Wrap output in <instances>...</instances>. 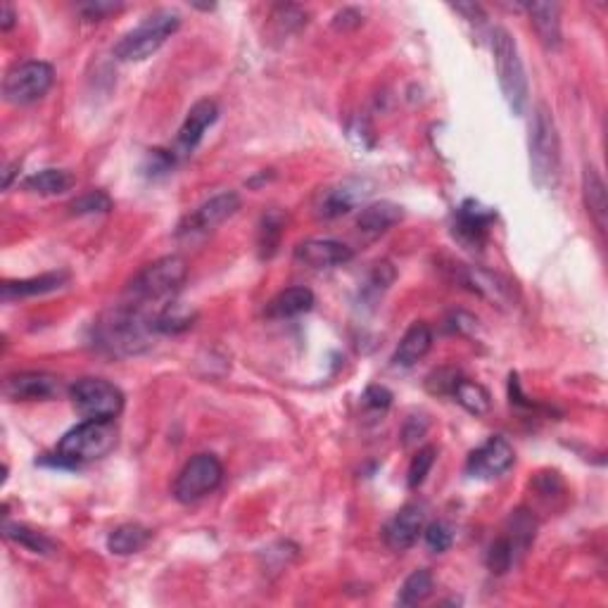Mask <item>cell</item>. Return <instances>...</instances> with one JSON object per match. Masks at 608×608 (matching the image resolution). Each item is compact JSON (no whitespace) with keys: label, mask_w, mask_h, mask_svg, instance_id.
<instances>
[{"label":"cell","mask_w":608,"mask_h":608,"mask_svg":"<svg viewBox=\"0 0 608 608\" xmlns=\"http://www.w3.org/2000/svg\"><path fill=\"white\" fill-rule=\"evenodd\" d=\"M369 195L364 181H342L338 186L326 188L316 202V214L321 219H338L350 214L361 200Z\"/></svg>","instance_id":"cell-18"},{"label":"cell","mask_w":608,"mask_h":608,"mask_svg":"<svg viewBox=\"0 0 608 608\" xmlns=\"http://www.w3.org/2000/svg\"><path fill=\"white\" fill-rule=\"evenodd\" d=\"M240 209V195L233 193V190H226V193L214 195L207 202L183 217V221L176 228V238L179 240H195V238H205L207 233H212L214 228L224 224L226 219H231Z\"/></svg>","instance_id":"cell-10"},{"label":"cell","mask_w":608,"mask_h":608,"mask_svg":"<svg viewBox=\"0 0 608 608\" xmlns=\"http://www.w3.org/2000/svg\"><path fill=\"white\" fill-rule=\"evenodd\" d=\"M5 540L19 544V547L34 551V554H50V551L55 549V544L48 540L43 532H38L34 528H29V525L22 523H5L3 528Z\"/></svg>","instance_id":"cell-31"},{"label":"cell","mask_w":608,"mask_h":608,"mask_svg":"<svg viewBox=\"0 0 608 608\" xmlns=\"http://www.w3.org/2000/svg\"><path fill=\"white\" fill-rule=\"evenodd\" d=\"M494 221V212L480 205L475 200H466L456 209L454 217V236L468 247H480L487 240L490 226Z\"/></svg>","instance_id":"cell-15"},{"label":"cell","mask_w":608,"mask_h":608,"mask_svg":"<svg viewBox=\"0 0 608 608\" xmlns=\"http://www.w3.org/2000/svg\"><path fill=\"white\" fill-rule=\"evenodd\" d=\"M395 266H392L390 262H376L373 264L371 274H369V283H366L364 293L369 297H378L383 295L385 290L390 288L392 283H395Z\"/></svg>","instance_id":"cell-35"},{"label":"cell","mask_w":608,"mask_h":608,"mask_svg":"<svg viewBox=\"0 0 608 608\" xmlns=\"http://www.w3.org/2000/svg\"><path fill=\"white\" fill-rule=\"evenodd\" d=\"M492 55H494V67H497V79L502 95L509 105V110L516 114H523L528 107V74H525L523 57L518 53L516 41L509 31L497 27L492 31Z\"/></svg>","instance_id":"cell-6"},{"label":"cell","mask_w":608,"mask_h":608,"mask_svg":"<svg viewBox=\"0 0 608 608\" xmlns=\"http://www.w3.org/2000/svg\"><path fill=\"white\" fill-rule=\"evenodd\" d=\"M435 456H437L435 447H423V449H418L414 459H411L409 473H407V485L411 487V490H416V487H421L423 483H426L428 473L433 471Z\"/></svg>","instance_id":"cell-33"},{"label":"cell","mask_w":608,"mask_h":608,"mask_svg":"<svg viewBox=\"0 0 608 608\" xmlns=\"http://www.w3.org/2000/svg\"><path fill=\"white\" fill-rule=\"evenodd\" d=\"M430 347H433V331H430L428 323H411L409 331L399 340L395 354H392V364L399 366V369H411V366H416L418 361L426 357Z\"/></svg>","instance_id":"cell-21"},{"label":"cell","mask_w":608,"mask_h":608,"mask_svg":"<svg viewBox=\"0 0 608 608\" xmlns=\"http://www.w3.org/2000/svg\"><path fill=\"white\" fill-rule=\"evenodd\" d=\"M530 15V24L537 38L547 50H559L563 43L561 31V5L556 3H528L525 5Z\"/></svg>","instance_id":"cell-20"},{"label":"cell","mask_w":608,"mask_h":608,"mask_svg":"<svg viewBox=\"0 0 608 608\" xmlns=\"http://www.w3.org/2000/svg\"><path fill=\"white\" fill-rule=\"evenodd\" d=\"M361 399H364L366 409L385 411L392 404V392L388 388H383V385H371V388H366Z\"/></svg>","instance_id":"cell-40"},{"label":"cell","mask_w":608,"mask_h":608,"mask_svg":"<svg viewBox=\"0 0 608 608\" xmlns=\"http://www.w3.org/2000/svg\"><path fill=\"white\" fill-rule=\"evenodd\" d=\"M124 10V3H117V0H91V3L79 5L81 17L88 19V22H100V19L117 15V12Z\"/></svg>","instance_id":"cell-37"},{"label":"cell","mask_w":608,"mask_h":608,"mask_svg":"<svg viewBox=\"0 0 608 608\" xmlns=\"http://www.w3.org/2000/svg\"><path fill=\"white\" fill-rule=\"evenodd\" d=\"M314 293L309 288H288L283 293H278L274 300L266 304V316L269 319H295V316H302L307 312H312L314 307Z\"/></svg>","instance_id":"cell-24"},{"label":"cell","mask_w":608,"mask_h":608,"mask_svg":"<svg viewBox=\"0 0 608 608\" xmlns=\"http://www.w3.org/2000/svg\"><path fill=\"white\" fill-rule=\"evenodd\" d=\"M530 176L540 190H554L561 181V136L554 114L544 103L535 107L530 124Z\"/></svg>","instance_id":"cell-3"},{"label":"cell","mask_w":608,"mask_h":608,"mask_svg":"<svg viewBox=\"0 0 608 608\" xmlns=\"http://www.w3.org/2000/svg\"><path fill=\"white\" fill-rule=\"evenodd\" d=\"M74 407L86 418L114 421L124 409V392L105 378H81L69 390Z\"/></svg>","instance_id":"cell-9"},{"label":"cell","mask_w":608,"mask_h":608,"mask_svg":"<svg viewBox=\"0 0 608 608\" xmlns=\"http://www.w3.org/2000/svg\"><path fill=\"white\" fill-rule=\"evenodd\" d=\"M188 276L186 259L179 255H169L157 259L145 266L133 276V281L126 288L124 302L133 304V307L145 309L150 314H160L167 304H171L176 293L181 290L183 281Z\"/></svg>","instance_id":"cell-1"},{"label":"cell","mask_w":608,"mask_h":608,"mask_svg":"<svg viewBox=\"0 0 608 608\" xmlns=\"http://www.w3.org/2000/svg\"><path fill=\"white\" fill-rule=\"evenodd\" d=\"M274 19H278V24L285 27V31H297L307 24V12L297 8V5H278Z\"/></svg>","instance_id":"cell-39"},{"label":"cell","mask_w":608,"mask_h":608,"mask_svg":"<svg viewBox=\"0 0 608 608\" xmlns=\"http://www.w3.org/2000/svg\"><path fill=\"white\" fill-rule=\"evenodd\" d=\"M295 259L316 271L335 269V266L352 262L354 250L350 245L333 238H309L295 247Z\"/></svg>","instance_id":"cell-13"},{"label":"cell","mask_w":608,"mask_h":608,"mask_svg":"<svg viewBox=\"0 0 608 608\" xmlns=\"http://www.w3.org/2000/svg\"><path fill=\"white\" fill-rule=\"evenodd\" d=\"M69 209H72V214H79V217L81 214H105L112 209V200L103 190H88L86 195L76 198Z\"/></svg>","instance_id":"cell-34"},{"label":"cell","mask_w":608,"mask_h":608,"mask_svg":"<svg viewBox=\"0 0 608 608\" xmlns=\"http://www.w3.org/2000/svg\"><path fill=\"white\" fill-rule=\"evenodd\" d=\"M582 198L589 219L594 221L599 233H606V217H608V198H606V183L594 167H585L582 171Z\"/></svg>","instance_id":"cell-23"},{"label":"cell","mask_w":608,"mask_h":608,"mask_svg":"<svg viewBox=\"0 0 608 608\" xmlns=\"http://www.w3.org/2000/svg\"><path fill=\"white\" fill-rule=\"evenodd\" d=\"M155 316L122 302L95 323V345L110 354H138L150 345Z\"/></svg>","instance_id":"cell-2"},{"label":"cell","mask_w":608,"mask_h":608,"mask_svg":"<svg viewBox=\"0 0 608 608\" xmlns=\"http://www.w3.org/2000/svg\"><path fill=\"white\" fill-rule=\"evenodd\" d=\"M55 84V69L50 62L27 60L19 62L5 74L3 98L10 105H31L41 100Z\"/></svg>","instance_id":"cell-7"},{"label":"cell","mask_w":608,"mask_h":608,"mask_svg":"<svg viewBox=\"0 0 608 608\" xmlns=\"http://www.w3.org/2000/svg\"><path fill=\"white\" fill-rule=\"evenodd\" d=\"M119 428L105 418H86L62 435L55 449V464L84 466L105 459L117 447Z\"/></svg>","instance_id":"cell-4"},{"label":"cell","mask_w":608,"mask_h":608,"mask_svg":"<svg viewBox=\"0 0 608 608\" xmlns=\"http://www.w3.org/2000/svg\"><path fill=\"white\" fill-rule=\"evenodd\" d=\"M67 281H69L67 271H55V274L24 278V281H5L3 285H0V295H3V302L24 300V297H36V295H48V293H55V290H60Z\"/></svg>","instance_id":"cell-22"},{"label":"cell","mask_w":608,"mask_h":608,"mask_svg":"<svg viewBox=\"0 0 608 608\" xmlns=\"http://www.w3.org/2000/svg\"><path fill=\"white\" fill-rule=\"evenodd\" d=\"M433 573L426 568L421 570H414V573L409 575L407 580L402 582V587H399V594H397V604L399 606H418L423 604L430 594H433Z\"/></svg>","instance_id":"cell-29"},{"label":"cell","mask_w":608,"mask_h":608,"mask_svg":"<svg viewBox=\"0 0 608 608\" xmlns=\"http://www.w3.org/2000/svg\"><path fill=\"white\" fill-rule=\"evenodd\" d=\"M74 174L67 169H41L24 181V188L36 195H62L74 188Z\"/></svg>","instance_id":"cell-27"},{"label":"cell","mask_w":608,"mask_h":608,"mask_svg":"<svg viewBox=\"0 0 608 608\" xmlns=\"http://www.w3.org/2000/svg\"><path fill=\"white\" fill-rule=\"evenodd\" d=\"M10 402H48L60 395V380L43 371H27L10 376L3 385Z\"/></svg>","instance_id":"cell-14"},{"label":"cell","mask_w":608,"mask_h":608,"mask_svg":"<svg viewBox=\"0 0 608 608\" xmlns=\"http://www.w3.org/2000/svg\"><path fill=\"white\" fill-rule=\"evenodd\" d=\"M487 568L492 570L494 575H504L506 570H509L513 563H516V551H513L511 542L504 537H499V540H494L490 544V549H487Z\"/></svg>","instance_id":"cell-32"},{"label":"cell","mask_w":608,"mask_h":608,"mask_svg":"<svg viewBox=\"0 0 608 608\" xmlns=\"http://www.w3.org/2000/svg\"><path fill=\"white\" fill-rule=\"evenodd\" d=\"M402 219H404V209L399 207L397 202L380 200L361 209V214L357 217V228L361 236L373 240L383 236V233H388L390 228H395Z\"/></svg>","instance_id":"cell-19"},{"label":"cell","mask_w":608,"mask_h":608,"mask_svg":"<svg viewBox=\"0 0 608 608\" xmlns=\"http://www.w3.org/2000/svg\"><path fill=\"white\" fill-rule=\"evenodd\" d=\"M535 530H537V521L535 516L528 509H516L511 513L509 518V535H506V540L511 542L513 551L518 554H525V549L530 547L532 540H535Z\"/></svg>","instance_id":"cell-30"},{"label":"cell","mask_w":608,"mask_h":608,"mask_svg":"<svg viewBox=\"0 0 608 608\" xmlns=\"http://www.w3.org/2000/svg\"><path fill=\"white\" fill-rule=\"evenodd\" d=\"M361 22H364V15H361L359 10L345 8V10H340L338 15H335L333 27L340 29V31H347V29H357Z\"/></svg>","instance_id":"cell-41"},{"label":"cell","mask_w":608,"mask_h":608,"mask_svg":"<svg viewBox=\"0 0 608 608\" xmlns=\"http://www.w3.org/2000/svg\"><path fill=\"white\" fill-rule=\"evenodd\" d=\"M416 421H418V416H414V418H409V423L407 426H404V445H414L416 440H421L423 435H426V430H428V423H423L421 428L416 426Z\"/></svg>","instance_id":"cell-42"},{"label":"cell","mask_w":608,"mask_h":608,"mask_svg":"<svg viewBox=\"0 0 608 608\" xmlns=\"http://www.w3.org/2000/svg\"><path fill=\"white\" fill-rule=\"evenodd\" d=\"M454 402H459L471 416H485L492 407V397L483 385L475 383V380H468L464 376H459V380L454 383L452 395Z\"/></svg>","instance_id":"cell-26"},{"label":"cell","mask_w":608,"mask_h":608,"mask_svg":"<svg viewBox=\"0 0 608 608\" xmlns=\"http://www.w3.org/2000/svg\"><path fill=\"white\" fill-rule=\"evenodd\" d=\"M219 119V107L214 100H198L193 107H190L186 122L181 124L179 136H176V150L179 155H190L205 138V133L209 126Z\"/></svg>","instance_id":"cell-16"},{"label":"cell","mask_w":608,"mask_h":608,"mask_svg":"<svg viewBox=\"0 0 608 608\" xmlns=\"http://www.w3.org/2000/svg\"><path fill=\"white\" fill-rule=\"evenodd\" d=\"M181 27V15L174 10H155L131 29L129 34L119 38L117 46L112 48V55L119 62H143L160 50L171 36Z\"/></svg>","instance_id":"cell-5"},{"label":"cell","mask_w":608,"mask_h":608,"mask_svg":"<svg viewBox=\"0 0 608 608\" xmlns=\"http://www.w3.org/2000/svg\"><path fill=\"white\" fill-rule=\"evenodd\" d=\"M423 537H426L428 549L435 551V554H445L454 542L452 528L445 523H430L428 528H423Z\"/></svg>","instance_id":"cell-36"},{"label":"cell","mask_w":608,"mask_h":608,"mask_svg":"<svg viewBox=\"0 0 608 608\" xmlns=\"http://www.w3.org/2000/svg\"><path fill=\"white\" fill-rule=\"evenodd\" d=\"M454 278L471 293L480 295L483 300L492 302V307L511 309L516 304V288L509 278L497 274V271L483 269V266H468V264H456Z\"/></svg>","instance_id":"cell-11"},{"label":"cell","mask_w":608,"mask_h":608,"mask_svg":"<svg viewBox=\"0 0 608 608\" xmlns=\"http://www.w3.org/2000/svg\"><path fill=\"white\" fill-rule=\"evenodd\" d=\"M224 480V466L214 454H198L181 468L174 480V499L181 504H195L212 494Z\"/></svg>","instance_id":"cell-8"},{"label":"cell","mask_w":608,"mask_h":608,"mask_svg":"<svg viewBox=\"0 0 608 608\" xmlns=\"http://www.w3.org/2000/svg\"><path fill=\"white\" fill-rule=\"evenodd\" d=\"M17 24V12L10 3H3V10H0V29L8 34V31Z\"/></svg>","instance_id":"cell-43"},{"label":"cell","mask_w":608,"mask_h":608,"mask_svg":"<svg viewBox=\"0 0 608 608\" xmlns=\"http://www.w3.org/2000/svg\"><path fill=\"white\" fill-rule=\"evenodd\" d=\"M150 540L152 532L145 528V525L124 523L110 532V537H107V549H110V554L114 556H131L148 547Z\"/></svg>","instance_id":"cell-25"},{"label":"cell","mask_w":608,"mask_h":608,"mask_svg":"<svg viewBox=\"0 0 608 608\" xmlns=\"http://www.w3.org/2000/svg\"><path fill=\"white\" fill-rule=\"evenodd\" d=\"M513 464H516V452L511 442L502 435H492L468 456L466 473L473 480H497L509 473Z\"/></svg>","instance_id":"cell-12"},{"label":"cell","mask_w":608,"mask_h":608,"mask_svg":"<svg viewBox=\"0 0 608 608\" xmlns=\"http://www.w3.org/2000/svg\"><path fill=\"white\" fill-rule=\"evenodd\" d=\"M283 228H285V217L278 209H271L266 212L262 221H259L257 228V252L262 259H271L281 247L283 238Z\"/></svg>","instance_id":"cell-28"},{"label":"cell","mask_w":608,"mask_h":608,"mask_svg":"<svg viewBox=\"0 0 608 608\" xmlns=\"http://www.w3.org/2000/svg\"><path fill=\"white\" fill-rule=\"evenodd\" d=\"M461 373L456 369H437L428 376L426 380V388L430 395H452V388L454 383L459 380Z\"/></svg>","instance_id":"cell-38"},{"label":"cell","mask_w":608,"mask_h":608,"mask_svg":"<svg viewBox=\"0 0 608 608\" xmlns=\"http://www.w3.org/2000/svg\"><path fill=\"white\" fill-rule=\"evenodd\" d=\"M423 525H426V513H423L421 506L409 504L399 509L395 518L385 525L383 540L392 551H407L416 544L418 535L423 532Z\"/></svg>","instance_id":"cell-17"}]
</instances>
